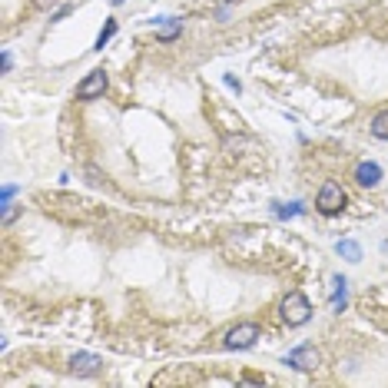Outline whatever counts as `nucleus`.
<instances>
[{
    "instance_id": "0eeeda50",
    "label": "nucleus",
    "mask_w": 388,
    "mask_h": 388,
    "mask_svg": "<svg viewBox=\"0 0 388 388\" xmlns=\"http://www.w3.org/2000/svg\"><path fill=\"white\" fill-rule=\"evenodd\" d=\"M355 183L362 186V189H375V186L382 183V166L372 163V160L358 163V166H355Z\"/></svg>"
},
{
    "instance_id": "a211bd4d",
    "label": "nucleus",
    "mask_w": 388,
    "mask_h": 388,
    "mask_svg": "<svg viewBox=\"0 0 388 388\" xmlns=\"http://www.w3.org/2000/svg\"><path fill=\"white\" fill-rule=\"evenodd\" d=\"M11 66H13V60H11V50H4V74H11Z\"/></svg>"
},
{
    "instance_id": "f257e3e1",
    "label": "nucleus",
    "mask_w": 388,
    "mask_h": 388,
    "mask_svg": "<svg viewBox=\"0 0 388 388\" xmlns=\"http://www.w3.org/2000/svg\"><path fill=\"white\" fill-rule=\"evenodd\" d=\"M279 312H282V322H286V325H292V329H299V325H305V322H309V319H312V302L305 299V292L292 289L289 295L282 299Z\"/></svg>"
},
{
    "instance_id": "39448f33",
    "label": "nucleus",
    "mask_w": 388,
    "mask_h": 388,
    "mask_svg": "<svg viewBox=\"0 0 388 388\" xmlns=\"http://www.w3.org/2000/svg\"><path fill=\"white\" fill-rule=\"evenodd\" d=\"M286 365H292L295 372H315L319 368V348L315 345H299L286 355Z\"/></svg>"
},
{
    "instance_id": "7ed1b4c3",
    "label": "nucleus",
    "mask_w": 388,
    "mask_h": 388,
    "mask_svg": "<svg viewBox=\"0 0 388 388\" xmlns=\"http://www.w3.org/2000/svg\"><path fill=\"white\" fill-rule=\"evenodd\" d=\"M259 342V325L256 322H239V325H233L226 332V348L229 352H242V348H252V345Z\"/></svg>"
},
{
    "instance_id": "f3484780",
    "label": "nucleus",
    "mask_w": 388,
    "mask_h": 388,
    "mask_svg": "<svg viewBox=\"0 0 388 388\" xmlns=\"http://www.w3.org/2000/svg\"><path fill=\"white\" fill-rule=\"evenodd\" d=\"M70 11H74V7H70V4H66V7H60V11H57L54 17H50V20H64V17H66V13H70Z\"/></svg>"
},
{
    "instance_id": "9b49d317",
    "label": "nucleus",
    "mask_w": 388,
    "mask_h": 388,
    "mask_svg": "<svg viewBox=\"0 0 388 388\" xmlns=\"http://www.w3.org/2000/svg\"><path fill=\"white\" fill-rule=\"evenodd\" d=\"M180 33H183V20H172V23H166V27H163V30L156 33V37H160L163 43H170V40H176Z\"/></svg>"
},
{
    "instance_id": "6e6552de",
    "label": "nucleus",
    "mask_w": 388,
    "mask_h": 388,
    "mask_svg": "<svg viewBox=\"0 0 388 388\" xmlns=\"http://www.w3.org/2000/svg\"><path fill=\"white\" fill-rule=\"evenodd\" d=\"M345 305H348V282H345V276H335L332 279V312L342 315Z\"/></svg>"
},
{
    "instance_id": "6ab92c4d",
    "label": "nucleus",
    "mask_w": 388,
    "mask_h": 388,
    "mask_svg": "<svg viewBox=\"0 0 388 388\" xmlns=\"http://www.w3.org/2000/svg\"><path fill=\"white\" fill-rule=\"evenodd\" d=\"M226 86H233L236 93H239V90H242V86H239V80H236V76H226Z\"/></svg>"
},
{
    "instance_id": "20e7f679",
    "label": "nucleus",
    "mask_w": 388,
    "mask_h": 388,
    "mask_svg": "<svg viewBox=\"0 0 388 388\" xmlns=\"http://www.w3.org/2000/svg\"><path fill=\"white\" fill-rule=\"evenodd\" d=\"M107 86H110V76L103 74V70H90V74L76 83V100H97L107 93Z\"/></svg>"
},
{
    "instance_id": "412c9836",
    "label": "nucleus",
    "mask_w": 388,
    "mask_h": 388,
    "mask_svg": "<svg viewBox=\"0 0 388 388\" xmlns=\"http://www.w3.org/2000/svg\"><path fill=\"white\" fill-rule=\"evenodd\" d=\"M223 4H233V0H223Z\"/></svg>"
},
{
    "instance_id": "aec40b11",
    "label": "nucleus",
    "mask_w": 388,
    "mask_h": 388,
    "mask_svg": "<svg viewBox=\"0 0 388 388\" xmlns=\"http://www.w3.org/2000/svg\"><path fill=\"white\" fill-rule=\"evenodd\" d=\"M110 4H113V7H119V4H127V0H110Z\"/></svg>"
},
{
    "instance_id": "9d476101",
    "label": "nucleus",
    "mask_w": 388,
    "mask_h": 388,
    "mask_svg": "<svg viewBox=\"0 0 388 388\" xmlns=\"http://www.w3.org/2000/svg\"><path fill=\"white\" fill-rule=\"evenodd\" d=\"M372 136L375 140H388V110H382V113H375V119H372Z\"/></svg>"
},
{
    "instance_id": "ddd939ff",
    "label": "nucleus",
    "mask_w": 388,
    "mask_h": 388,
    "mask_svg": "<svg viewBox=\"0 0 388 388\" xmlns=\"http://www.w3.org/2000/svg\"><path fill=\"white\" fill-rule=\"evenodd\" d=\"M272 213H276V216H282V219H289V216H299V213H302V206H299V203H289V206L272 203Z\"/></svg>"
},
{
    "instance_id": "f03ea898",
    "label": "nucleus",
    "mask_w": 388,
    "mask_h": 388,
    "mask_svg": "<svg viewBox=\"0 0 388 388\" xmlns=\"http://www.w3.org/2000/svg\"><path fill=\"white\" fill-rule=\"evenodd\" d=\"M345 203H348V196H345V189L339 183H322V189H319V196H315V209L322 216H339L345 209Z\"/></svg>"
},
{
    "instance_id": "423d86ee",
    "label": "nucleus",
    "mask_w": 388,
    "mask_h": 388,
    "mask_svg": "<svg viewBox=\"0 0 388 388\" xmlns=\"http://www.w3.org/2000/svg\"><path fill=\"white\" fill-rule=\"evenodd\" d=\"M100 368H103V358L90 355V352H76V355L70 358V372H74V375H97Z\"/></svg>"
},
{
    "instance_id": "4468645a",
    "label": "nucleus",
    "mask_w": 388,
    "mask_h": 388,
    "mask_svg": "<svg viewBox=\"0 0 388 388\" xmlns=\"http://www.w3.org/2000/svg\"><path fill=\"white\" fill-rule=\"evenodd\" d=\"M30 4H33V11H50L57 0H30Z\"/></svg>"
},
{
    "instance_id": "1a4fd4ad",
    "label": "nucleus",
    "mask_w": 388,
    "mask_h": 388,
    "mask_svg": "<svg viewBox=\"0 0 388 388\" xmlns=\"http://www.w3.org/2000/svg\"><path fill=\"white\" fill-rule=\"evenodd\" d=\"M335 252L342 259H348V262H358V259H362V246L352 242V239H339V242H335Z\"/></svg>"
},
{
    "instance_id": "2eb2a0df",
    "label": "nucleus",
    "mask_w": 388,
    "mask_h": 388,
    "mask_svg": "<svg viewBox=\"0 0 388 388\" xmlns=\"http://www.w3.org/2000/svg\"><path fill=\"white\" fill-rule=\"evenodd\" d=\"M13 193H17V186H4V196H0V199H4V206L13 199Z\"/></svg>"
},
{
    "instance_id": "dca6fc26",
    "label": "nucleus",
    "mask_w": 388,
    "mask_h": 388,
    "mask_svg": "<svg viewBox=\"0 0 388 388\" xmlns=\"http://www.w3.org/2000/svg\"><path fill=\"white\" fill-rule=\"evenodd\" d=\"M13 216H17V209H13V206L7 203V206H4V226H7V223H11Z\"/></svg>"
},
{
    "instance_id": "f8f14e48",
    "label": "nucleus",
    "mask_w": 388,
    "mask_h": 388,
    "mask_svg": "<svg viewBox=\"0 0 388 388\" xmlns=\"http://www.w3.org/2000/svg\"><path fill=\"white\" fill-rule=\"evenodd\" d=\"M113 33H117V20H107V27L100 30V37H97V43H93V47H97V50H103V47L110 43V37H113Z\"/></svg>"
}]
</instances>
